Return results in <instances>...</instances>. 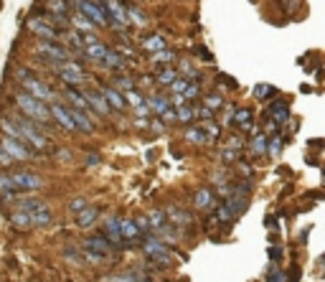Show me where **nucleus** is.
<instances>
[{
    "mask_svg": "<svg viewBox=\"0 0 325 282\" xmlns=\"http://www.w3.org/2000/svg\"><path fill=\"white\" fill-rule=\"evenodd\" d=\"M44 188V178L31 173V171H16V173H0V191H6L8 196L13 193H31Z\"/></svg>",
    "mask_w": 325,
    "mask_h": 282,
    "instance_id": "nucleus-1",
    "label": "nucleus"
},
{
    "mask_svg": "<svg viewBox=\"0 0 325 282\" xmlns=\"http://www.w3.org/2000/svg\"><path fill=\"white\" fill-rule=\"evenodd\" d=\"M16 104H18L21 112H26V114L31 117V122H36V125H46V122H51V112H49L46 102H38L36 97L21 92V94L16 97Z\"/></svg>",
    "mask_w": 325,
    "mask_h": 282,
    "instance_id": "nucleus-2",
    "label": "nucleus"
},
{
    "mask_svg": "<svg viewBox=\"0 0 325 282\" xmlns=\"http://www.w3.org/2000/svg\"><path fill=\"white\" fill-rule=\"evenodd\" d=\"M16 122V127H18V132H21V140L23 143H28V145H33L36 150H49V145H51V140L41 132V125H36V122H31V119H13Z\"/></svg>",
    "mask_w": 325,
    "mask_h": 282,
    "instance_id": "nucleus-3",
    "label": "nucleus"
},
{
    "mask_svg": "<svg viewBox=\"0 0 325 282\" xmlns=\"http://www.w3.org/2000/svg\"><path fill=\"white\" fill-rule=\"evenodd\" d=\"M74 6L94 26H109V16H107V11H104V6L99 3V0H74Z\"/></svg>",
    "mask_w": 325,
    "mask_h": 282,
    "instance_id": "nucleus-4",
    "label": "nucleus"
},
{
    "mask_svg": "<svg viewBox=\"0 0 325 282\" xmlns=\"http://www.w3.org/2000/svg\"><path fill=\"white\" fill-rule=\"evenodd\" d=\"M21 74H23V87H26V94L36 97L38 102H54V92H51V87H49L46 82H41V79L31 76L26 69H23Z\"/></svg>",
    "mask_w": 325,
    "mask_h": 282,
    "instance_id": "nucleus-5",
    "label": "nucleus"
},
{
    "mask_svg": "<svg viewBox=\"0 0 325 282\" xmlns=\"http://www.w3.org/2000/svg\"><path fill=\"white\" fill-rule=\"evenodd\" d=\"M142 252H145L150 259L162 262V264H171V262H173L168 244H166V241H160V239H155V236H147V241L142 244Z\"/></svg>",
    "mask_w": 325,
    "mask_h": 282,
    "instance_id": "nucleus-6",
    "label": "nucleus"
},
{
    "mask_svg": "<svg viewBox=\"0 0 325 282\" xmlns=\"http://www.w3.org/2000/svg\"><path fill=\"white\" fill-rule=\"evenodd\" d=\"M0 150H6L13 160H28L36 155V150H31L28 143L16 140V137H0Z\"/></svg>",
    "mask_w": 325,
    "mask_h": 282,
    "instance_id": "nucleus-7",
    "label": "nucleus"
},
{
    "mask_svg": "<svg viewBox=\"0 0 325 282\" xmlns=\"http://www.w3.org/2000/svg\"><path fill=\"white\" fill-rule=\"evenodd\" d=\"M59 76H61V82H66V87H81L87 82V74L81 71V66L79 64H74V61H64L61 66H59Z\"/></svg>",
    "mask_w": 325,
    "mask_h": 282,
    "instance_id": "nucleus-8",
    "label": "nucleus"
},
{
    "mask_svg": "<svg viewBox=\"0 0 325 282\" xmlns=\"http://www.w3.org/2000/svg\"><path fill=\"white\" fill-rule=\"evenodd\" d=\"M99 3L104 6V11L109 16V23L114 21L117 28H125L127 26V11H125V6H122L119 0H99Z\"/></svg>",
    "mask_w": 325,
    "mask_h": 282,
    "instance_id": "nucleus-9",
    "label": "nucleus"
},
{
    "mask_svg": "<svg viewBox=\"0 0 325 282\" xmlns=\"http://www.w3.org/2000/svg\"><path fill=\"white\" fill-rule=\"evenodd\" d=\"M36 51L41 54V56H46L49 61H69V54H66V49L64 46H59L56 41H41L38 46H36Z\"/></svg>",
    "mask_w": 325,
    "mask_h": 282,
    "instance_id": "nucleus-10",
    "label": "nucleus"
},
{
    "mask_svg": "<svg viewBox=\"0 0 325 282\" xmlns=\"http://www.w3.org/2000/svg\"><path fill=\"white\" fill-rule=\"evenodd\" d=\"M26 216H28V226H46V224H51V209H49L46 201H41L38 206L26 211Z\"/></svg>",
    "mask_w": 325,
    "mask_h": 282,
    "instance_id": "nucleus-11",
    "label": "nucleus"
},
{
    "mask_svg": "<svg viewBox=\"0 0 325 282\" xmlns=\"http://www.w3.org/2000/svg\"><path fill=\"white\" fill-rule=\"evenodd\" d=\"M28 26H31V31H33L36 36H41V41H56V38L61 36L49 21H38V18H33Z\"/></svg>",
    "mask_w": 325,
    "mask_h": 282,
    "instance_id": "nucleus-12",
    "label": "nucleus"
},
{
    "mask_svg": "<svg viewBox=\"0 0 325 282\" xmlns=\"http://www.w3.org/2000/svg\"><path fill=\"white\" fill-rule=\"evenodd\" d=\"M84 249L89 252V254H97V257H107L109 254V241H107V236H102V234H97V236H89L87 241H84Z\"/></svg>",
    "mask_w": 325,
    "mask_h": 282,
    "instance_id": "nucleus-13",
    "label": "nucleus"
},
{
    "mask_svg": "<svg viewBox=\"0 0 325 282\" xmlns=\"http://www.w3.org/2000/svg\"><path fill=\"white\" fill-rule=\"evenodd\" d=\"M99 94L104 97V102L109 104V109H127V102H125V94L117 92L114 87H102Z\"/></svg>",
    "mask_w": 325,
    "mask_h": 282,
    "instance_id": "nucleus-14",
    "label": "nucleus"
},
{
    "mask_svg": "<svg viewBox=\"0 0 325 282\" xmlns=\"http://www.w3.org/2000/svg\"><path fill=\"white\" fill-rule=\"evenodd\" d=\"M66 112H69V117H71V122H74L76 130L87 132V135L94 132V125H92V119L87 117V112H81V109H66Z\"/></svg>",
    "mask_w": 325,
    "mask_h": 282,
    "instance_id": "nucleus-15",
    "label": "nucleus"
},
{
    "mask_svg": "<svg viewBox=\"0 0 325 282\" xmlns=\"http://www.w3.org/2000/svg\"><path fill=\"white\" fill-rule=\"evenodd\" d=\"M193 206L201 209V211L214 209V191H211V188H201V191H196V196H193Z\"/></svg>",
    "mask_w": 325,
    "mask_h": 282,
    "instance_id": "nucleus-16",
    "label": "nucleus"
},
{
    "mask_svg": "<svg viewBox=\"0 0 325 282\" xmlns=\"http://www.w3.org/2000/svg\"><path fill=\"white\" fill-rule=\"evenodd\" d=\"M104 236H107V241H112L114 247H125V241H122V236H119V219H109L104 224Z\"/></svg>",
    "mask_w": 325,
    "mask_h": 282,
    "instance_id": "nucleus-17",
    "label": "nucleus"
},
{
    "mask_svg": "<svg viewBox=\"0 0 325 282\" xmlns=\"http://www.w3.org/2000/svg\"><path fill=\"white\" fill-rule=\"evenodd\" d=\"M97 216H99V211H97L94 206L81 209V211L76 214V226H79V229H89V226L97 221Z\"/></svg>",
    "mask_w": 325,
    "mask_h": 282,
    "instance_id": "nucleus-18",
    "label": "nucleus"
},
{
    "mask_svg": "<svg viewBox=\"0 0 325 282\" xmlns=\"http://www.w3.org/2000/svg\"><path fill=\"white\" fill-rule=\"evenodd\" d=\"M107 51H109V49H107L102 41H94V44H87V46H84V56L92 59V61H104Z\"/></svg>",
    "mask_w": 325,
    "mask_h": 282,
    "instance_id": "nucleus-19",
    "label": "nucleus"
},
{
    "mask_svg": "<svg viewBox=\"0 0 325 282\" xmlns=\"http://www.w3.org/2000/svg\"><path fill=\"white\" fill-rule=\"evenodd\" d=\"M69 21H71V26H74V28H76L79 33H87V36H94V28H97V26H94V23H92L89 18H84V16H81V13L71 16Z\"/></svg>",
    "mask_w": 325,
    "mask_h": 282,
    "instance_id": "nucleus-20",
    "label": "nucleus"
},
{
    "mask_svg": "<svg viewBox=\"0 0 325 282\" xmlns=\"http://www.w3.org/2000/svg\"><path fill=\"white\" fill-rule=\"evenodd\" d=\"M84 97H87L89 107H94V109H97V112H99L102 117H107V114L112 112V109H109V104L104 102V97H102L99 92H89V94H84Z\"/></svg>",
    "mask_w": 325,
    "mask_h": 282,
    "instance_id": "nucleus-21",
    "label": "nucleus"
},
{
    "mask_svg": "<svg viewBox=\"0 0 325 282\" xmlns=\"http://www.w3.org/2000/svg\"><path fill=\"white\" fill-rule=\"evenodd\" d=\"M119 236H122V241H135V239H140L137 224H135V221H119Z\"/></svg>",
    "mask_w": 325,
    "mask_h": 282,
    "instance_id": "nucleus-22",
    "label": "nucleus"
},
{
    "mask_svg": "<svg viewBox=\"0 0 325 282\" xmlns=\"http://www.w3.org/2000/svg\"><path fill=\"white\" fill-rule=\"evenodd\" d=\"M145 219H147V224H150V231H160L162 226H166V221H168V214L162 211V209H155V211H150Z\"/></svg>",
    "mask_w": 325,
    "mask_h": 282,
    "instance_id": "nucleus-23",
    "label": "nucleus"
},
{
    "mask_svg": "<svg viewBox=\"0 0 325 282\" xmlns=\"http://www.w3.org/2000/svg\"><path fill=\"white\" fill-rule=\"evenodd\" d=\"M140 44H142V49H145V51H152V54H155V51H160V49H168V46H166V38L157 36V33H155V36L142 38Z\"/></svg>",
    "mask_w": 325,
    "mask_h": 282,
    "instance_id": "nucleus-24",
    "label": "nucleus"
},
{
    "mask_svg": "<svg viewBox=\"0 0 325 282\" xmlns=\"http://www.w3.org/2000/svg\"><path fill=\"white\" fill-rule=\"evenodd\" d=\"M147 107H150L152 112H157V114H166V112L171 109V99H168V97H160V94H155V97H150Z\"/></svg>",
    "mask_w": 325,
    "mask_h": 282,
    "instance_id": "nucleus-25",
    "label": "nucleus"
},
{
    "mask_svg": "<svg viewBox=\"0 0 325 282\" xmlns=\"http://www.w3.org/2000/svg\"><path fill=\"white\" fill-rule=\"evenodd\" d=\"M125 11H127V23H135V26H140V28L147 26V16H145L137 6H127Z\"/></svg>",
    "mask_w": 325,
    "mask_h": 282,
    "instance_id": "nucleus-26",
    "label": "nucleus"
},
{
    "mask_svg": "<svg viewBox=\"0 0 325 282\" xmlns=\"http://www.w3.org/2000/svg\"><path fill=\"white\" fill-rule=\"evenodd\" d=\"M66 97L71 99L74 109H81V112H87V109H89V102H87V97H84V94H79L76 89H71V87H69V89H66Z\"/></svg>",
    "mask_w": 325,
    "mask_h": 282,
    "instance_id": "nucleus-27",
    "label": "nucleus"
},
{
    "mask_svg": "<svg viewBox=\"0 0 325 282\" xmlns=\"http://www.w3.org/2000/svg\"><path fill=\"white\" fill-rule=\"evenodd\" d=\"M186 140L193 143V145H206V143H209L206 130H203V127H191V130H186Z\"/></svg>",
    "mask_w": 325,
    "mask_h": 282,
    "instance_id": "nucleus-28",
    "label": "nucleus"
},
{
    "mask_svg": "<svg viewBox=\"0 0 325 282\" xmlns=\"http://www.w3.org/2000/svg\"><path fill=\"white\" fill-rule=\"evenodd\" d=\"M152 61H155L157 66H168L171 61H176V51H171V49H160V51L152 54Z\"/></svg>",
    "mask_w": 325,
    "mask_h": 282,
    "instance_id": "nucleus-29",
    "label": "nucleus"
},
{
    "mask_svg": "<svg viewBox=\"0 0 325 282\" xmlns=\"http://www.w3.org/2000/svg\"><path fill=\"white\" fill-rule=\"evenodd\" d=\"M231 122L239 125V127H249L252 125V109H236L234 117H231Z\"/></svg>",
    "mask_w": 325,
    "mask_h": 282,
    "instance_id": "nucleus-30",
    "label": "nucleus"
},
{
    "mask_svg": "<svg viewBox=\"0 0 325 282\" xmlns=\"http://www.w3.org/2000/svg\"><path fill=\"white\" fill-rule=\"evenodd\" d=\"M176 79H178V71L176 69H162L160 74H157V84H166V87H171L173 82H176Z\"/></svg>",
    "mask_w": 325,
    "mask_h": 282,
    "instance_id": "nucleus-31",
    "label": "nucleus"
},
{
    "mask_svg": "<svg viewBox=\"0 0 325 282\" xmlns=\"http://www.w3.org/2000/svg\"><path fill=\"white\" fill-rule=\"evenodd\" d=\"M49 11L54 13V16H64L66 18V11H69V3H66V0H49Z\"/></svg>",
    "mask_w": 325,
    "mask_h": 282,
    "instance_id": "nucleus-32",
    "label": "nucleus"
},
{
    "mask_svg": "<svg viewBox=\"0 0 325 282\" xmlns=\"http://www.w3.org/2000/svg\"><path fill=\"white\" fill-rule=\"evenodd\" d=\"M176 117L181 119V122H193V119H196V114H193V107H191V104H181V107H178V112H176Z\"/></svg>",
    "mask_w": 325,
    "mask_h": 282,
    "instance_id": "nucleus-33",
    "label": "nucleus"
},
{
    "mask_svg": "<svg viewBox=\"0 0 325 282\" xmlns=\"http://www.w3.org/2000/svg\"><path fill=\"white\" fill-rule=\"evenodd\" d=\"M252 150L254 155H267V135H257L252 140Z\"/></svg>",
    "mask_w": 325,
    "mask_h": 282,
    "instance_id": "nucleus-34",
    "label": "nucleus"
},
{
    "mask_svg": "<svg viewBox=\"0 0 325 282\" xmlns=\"http://www.w3.org/2000/svg\"><path fill=\"white\" fill-rule=\"evenodd\" d=\"M114 89L117 92H122V89L130 92V89H135V82H132L130 76H119V79H114Z\"/></svg>",
    "mask_w": 325,
    "mask_h": 282,
    "instance_id": "nucleus-35",
    "label": "nucleus"
},
{
    "mask_svg": "<svg viewBox=\"0 0 325 282\" xmlns=\"http://www.w3.org/2000/svg\"><path fill=\"white\" fill-rule=\"evenodd\" d=\"M104 61H107V66H122V64H125V56H122V54H117V51H107V56H104Z\"/></svg>",
    "mask_w": 325,
    "mask_h": 282,
    "instance_id": "nucleus-36",
    "label": "nucleus"
},
{
    "mask_svg": "<svg viewBox=\"0 0 325 282\" xmlns=\"http://www.w3.org/2000/svg\"><path fill=\"white\" fill-rule=\"evenodd\" d=\"M221 104H224V97H219V94H209L206 99H203V107H209L211 112H214V109H219Z\"/></svg>",
    "mask_w": 325,
    "mask_h": 282,
    "instance_id": "nucleus-37",
    "label": "nucleus"
},
{
    "mask_svg": "<svg viewBox=\"0 0 325 282\" xmlns=\"http://www.w3.org/2000/svg\"><path fill=\"white\" fill-rule=\"evenodd\" d=\"M89 204H87V198H71V204H69V211L71 214H79L81 209H87Z\"/></svg>",
    "mask_w": 325,
    "mask_h": 282,
    "instance_id": "nucleus-38",
    "label": "nucleus"
},
{
    "mask_svg": "<svg viewBox=\"0 0 325 282\" xmlns=\"http://www.w3.org/2000/svg\"><path fill=\"white\" fill-rule=\"evenodd\" d=\"M188 84H191L188 79H176V82L171 84V92H173V94H183V92L188 89Z\"/></svg>",
    "mask_w": 325,
    "mask_h": 282,
    "instance_id": "nucleus-39",
    "label": "nucleus"
},
{
    "mask_svg": "<svg viewBox=\"0 0 325 282\" xmlns=\"http://www.w3.org/2000/svg\"><path fill=\"white\" fill-rule=\"evenodd\" d=\"M282 150V137L277 135V137H272V140H267V153L269 155H277Z\"/></svg>",
    "mask_w": 325,
    "mask_h": 282,
    "instance_id": "nucleus-40",
    "label": "nucleus"
},
{
    "mask_svg": "<svg viewBox=\"0 0 325 282\" xmlns=\"http://www.w3.org/2000/svg\"><path fill=\"white\" fill-rule=\"evenodd\" d=\"M254 94L262 99V97H272V94H277V89H274V87H264V84H259V87L254 89Z\"/></svg>",
    "mask_w": 325,
    "mask_h": 282,
    "instance_id": "nucleus-41",
    "label": "nucleus"
},
{
    "mask_svg": "<svg viewBox=\"0 0 325 282\" xmlns=\"http://www.w3.org/2000/svg\"><path fill=\"white\" fill-rule=\"evenodd\" d=\"M287 277H284V272H277V269H269L267 274V282H284Z\"/></svg>",
    "mask_w": 325,
    "mask_h": 282,
    "instance_id": "nucleus-42",
    "label": "nucleus"
},
{
    "mask_svg": "<svg viewBox=\"0 0 325 282\" xmlns=\"http://www.w3.org/2000/svg\"><path fill=\"white\" fill-rule=\"evenodd\" d=\"M193 114L201 117V119H211V117H214V112H211L209 107H198V109H193Z\"/></svg>",
    "mask_w": 325,
    "mask_h": 282,
    "instance_id": "nucleus-43",
    "label": "nucleus"
},
{
    "mask_svg": "<svg viewBox=\"0 0 325 282\" xmlns=\"http://www.w3.org/2000/svg\"><path fill=\"white\" fill-rule=\"evenodd\" d=\"M0 160H3V166H11V163H13V158H11L6 150H0Z\"/></svg>",
    "mask_w": 325,
    "mask_h": 282,
    "instance_id": "nucleus-44",
    "label": "nucleus"
},
{
    "mask_svg": "<svg viewBox=\"0 0 325 282\" xmlns=\"http://www.w3.org/2000/svg\"><path fill=\"white\" fill-rule=\"evenodd\" d=\"M234 158H236L234 150H224V153H221V160H234Z\"/></svg>",
    "mask_w": 325,
    "mask_h": 282,
    "instance_id": "nucleus-45",
    "label": "nucleus"
},
{
    "mask_svg": "<svg viewBox=\"0 0 325 282\" xmlns=\"http://www.w3.org/2000/svg\"><path fill=\"white\" fill-rule=\"evenodd\" d=\"M229 148H241V137H231V140H229Z\"/></svg>",
    "mask_w": 325,
    "mask_h": 282,
    "instance_id": "nucleus-46",
    "label": "nucleus"
},
{
    "mask_svg": "<svg viewBox=\"0 0 325 282\" xmlns=\"http://www.w3.org/2000/svg\"><path fill=\"white\" fill-rule=\"evenodd\" d=\"M269 257H272V259H279V257H282V252H279V249H272V252H269Z\"/></svg>",
    "mask_w": 325,
    "mask_h": 282,
    "instance_id": "nucleus-47",
    "label": "nucleus"
}]
</instances>
